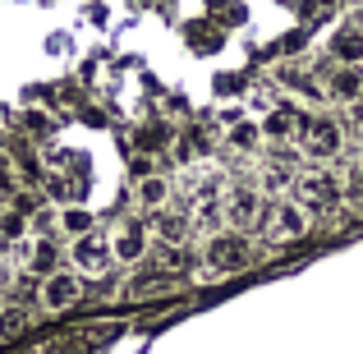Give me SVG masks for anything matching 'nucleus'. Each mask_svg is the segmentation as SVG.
Listing matches in <instances>:
<instances>
[{
	"instance_id": "f8f14e48",
	"label": "nucleus",
	"mask_w": 363,
	"mask_h": 354,
	"mask_svg": "<svg viewBox=\"0 0 363 354\" xmlns=\"http://www.w3.org/2000/svg\"><path fill=\"white\" fill-rule=\"evenodd\" d=\"M299 129H303V116L294 106H281V111H272V116L262 120V138H272V143L299 138Z\"/></svg>"
},
{
	"instance_id": "0eeeda50",
	"label": "nucleus",
	"mask_w": 363,
	"mask_h": 354,
	"mask_svg": "<svg viewBox=\"0 0 363 354\" xmlns=\"http://www.w3.org/2000/svg\"><path fill=\"white\" fill-rule=\"evenodd\" d=\"M179 276L175 272H138L124 285V299H161V294H175Z\"/></svg>"
},
{
	"instance_id": "20e7f679",
	"label": "nucleus",
	"mask_w": 363,
	"mask_h": 354,
	"mask_svg": "<svg viewBox=\"0 0 363 354\" xmlns=\"http://www.w3.org/2000/svg\"><path fill=\"white\" fill-rule=\"evenodd\" d=\"M299 207L303 212H336L340 207V179H331V175H322V170H313V175H303L299 179Z\"/></svg>"
},
{
	"instance_id": "f03ea898",
	"label": "nucleus",
	"mask_w": 363,
	"mask_h": 354,
	"mask_svg": "<svg viewBox=\"0 0 363 354\" xmlns=\"http://www.w3.org/2000/svg\"><path fill=\"white\" fill-rule=\"evenodd\" d=\"M203 262L212 267V276H230V272H244L253 262V244L244 235H212L203 248Z\"/></svg>"
},
{
	"instance_id": "f257e3e1",
	"label": "nucleus",
	"mask_w": 363,
	"mask_h": 354,
	"mask_svg": "<svg viewBox=\"0 0 363 354\" xmlns=\"http://www.w3.org/2000/svg\"><path fill=\"white\" fill-rule=\"evenodd\" d=\"M257 231H262L267 244H294V239L308 235V212H303L299 203H290V198L267 203L262 216H257Z\"/></svg>"
},
{
	"instance_id": "dca6fc26",
	"label": "nucleus",
	"mask_w": 363,
	"mask_h": 354,
	"mask_svg": "<svg viewBox=\"0 0 363 354\" xmlns=\"http://www.w3.org/2000/svg\"><path fill=\"white\" fill-rule=\"evenodd\" d=\"M340 203H350V212L363 216V170H354V175L340 184Z\"/></svg>"
},
{
	"instance_id": "39448f33",
	"label": "nucleus",
	"mask_w": 363,
	"mask_h": 354,
	"mask_svg": "<svg viewBox=\"0 0 363 354\" xmlns=\"http://www.w3.org/2000/svg\"><path fill=\"white\" fill-rule=\"evenodd\" d=\"M69 253H74V267H79L83 276H106V272H111V262H116V258H111V239H106V235H97V231L79 235Z\"/></svg>"
},
{
	"instance_id": "f3484780",
	"label": "nucleus",
	"mask_w": 363,
	"mask_h": 354,
	"mask_svg": "<svg viewBox=\"0 0 363 354\" xmlns=\"http://www.w3.org/2000/svg\"><path fill=\"white\" fill-rule=\"evenodd\" d=\"M157 231H161V239H166V244H179V239L189 235V226H184V216L161 212V216H157Z\"/></svg>"
},
{
	"instance_id": "a211bd4d",
	"label": "nucleus",
	"mask_w": 363,
	"mask_h": 354,
	"mask_svg": "<svg viewBox=\"0 0 363 354\" xmlns=\"http://www.w3.org/2000/svg\"><path fill=\"white\" fill-rule=\"evenodd\" d=\"M33 272H42V276L55 272V244H51V239H37V248H33Z\"/></svg>"
},
{
	"instance_id": "9d476101",
	"label": "nucleus",
	"mask_w": 363,
	"mask_h": 354,
	"mask_svg": "<svg viewBox=\"0 0 363 354\" xmlns=\"http://www.w3.org/2000/svg\"><path fill=\"white\" fill-rule=\"evenodd\" d=\"M327 97L345 101V106L363 101V65H340V70L327 79Z\"/></svg>"
},
{
	"instance_id": "4be33fe9",
	"label": "nucleus",
	"mask_w": 363,
	"mask_h": 354,
	"mask_svg": "<svg viewBox=\"0 0 363 354\" xmlns=\"http://www.w3.org/2000/svg\"><path fill=\"white\" fill-rule=\"evenodd\" d=\"M0 313H5V304H0Z\"/></svg>"
},
{
	"instance_id": "9b49d317",
	"label": "nucleus",
	"mask_w": 363,
	"mask_h": 354,
	"mask_svg": "<svg viewBox=\"0 0 363 354\" xmlns=\"http://www.w3.org/2000/svg\"><path fill=\"white\" fill-rule=\"evenodd\" d=\"M327 51L336 55L340 65H363V23H345V28H336V37H331Z\"/></svg>"
},
{
	"instance_id": "2eb2a0df",
	"label": "nucleus",
	"mask_w": 363,
	"mask_h": 354,
	"mask_svg": "<svg viewBox=\"0 0 363 354\" xmlns=\"http://www.w3.org/2000/svg\"><path fill=\"white\" fill-rule=\"evenodd\" d=\"M194 221L203 226V231H212L216 235V226L225 221V212H221V203L216 198H198V212H194Z\"/></svg>"
},
{
	"instance_id": "412c9836",
	"label": "nucleus",
	"mask_w": 363,
	"mask_h": 354,
	"mask_svg": "<svg viewBox=\"0 0 363 354\" xmlns=\"http://www.w3.org/2000/svg\"><path fill=\"white\" fill-rule=\"evenodd\" d=\"M350 111H354V124H359V133H363V101H354Z\"/></svg>"
},
{
	"instance_id": "6e6552de",
	"label": "nucleus",
	"mask_w": 363,
	"mask_h": 354,
	"mask_svg": "<svg viewBox=\"0 0 363 354\" xmlns=\"http://www.w3.org/2000/svg\"><path fill=\"white\" fill-rule=\"evenodd\" d=\"M225 221L230 226H240V231H248V226L257 221V216H262V198L253 194V189H230V194H225Z\"/></svg>"
},
{
	"instance_id": "ddd939ff",
	"label": "nucleus",
	"mask_w": 363,
	"mask_h": 354,
	"mask_svg": "<svg viewBox=\"0 0 363 354\" xmlns=\"http://www.w3.org/2000/svg\"><path fill=\"white\" fill-rule=\"evenodd\" d=\"M133 198H138V207H147V212H161V207L170 203V179L166 175H138Z\"/></svg>"
},
{
	"instance_id": "4468645a",
	"label": "nucleus",
	"mask_w": 363,
	"mask_h": 354,
	"mask_svg": "<svg viewBox=\"0 0 363 354\" xmlns=\"http://www.w3.org/2000/svg\"><path fill=\"white\" fill-rule=\"evenodd\" d=\"M60 231L74 235V239L88 235L92 231V212H83V207H65V212H60Z\"/></svg>"
},
{
	"instance_id": "423d86ee",
	"label": "nucleus",
	"mask_w": 363,
	"mask_h": 354,
	"mask_svg": "<svg viewBox=\"0 0 363 354\" xmlns=\"http://www.w3.org/2000/svg\"><path fill=\"white\" fill-rule=\"evenodd\" d=\"M42 309H51V313H65V309H74V304L83 299V281L74 272H51L42 281Z\"/></svg>"
},
{
	"instance_id": "aec40b11",
	"label": "nucleus",
	"mask_w": 363,
	"mask_h": 354,
	"mask_svg": "<svg viewBox=\"0 0 363 354\" xmlns=\"http://www.w3.org/2000/svg\"><path fill=\"white\" fill-rule=\"evenodd\" d=\"M285 184H290V170H285V166H272L262 175V189H285Z\"/></svg>"
},
{
	"instance_id": "1a4fd4ad",
	"label": "nucleus",
	"mask_w": 363,
	"mask_h": 354,
	"mask_svg": "<svg viewBox=\"0 0 363 354\" xmlns=\"http://www.w3.org/2000/svg\"><path fill=\"white\" fill-rule=\"evenodd\" d=\"M143 253H147V231H143V226H120L116 235H111V258H116V262H143Z\"/></svg>"
},
{
	"instance_id": "6ab92c4d",
	"label": "nucleus",
	"mask_w": 363,
	"mask_h": 354,
	"mask_svg": "<svg viewBox=\"0 0 363 354\" xmlns=\"http://www.w3.org/2000/svg\"><path fill=\"white\" fill-rule=\"evenodd\" d=\"M257 138H262V129H257V124H235V129H230V143H235V148H257Z\"/></svg>"
},
{
	"instance_id": "7ed1b4c3",
	"label": "nucleus",
	"mask_w": 363,
	"mask_h": 354,
	"mask_svg": "<svg viewBox=\"0 0 363 354\" xmlns=\"http://www.w3.org/2000/svg\"><path fill=\"white\" fill-rule=\"evenodd\" d=\"M299 143H303V152H308V157L331 161L340 148H345V129H340V120H331V116H303Z\"/></svg>"
}]
</instances>
